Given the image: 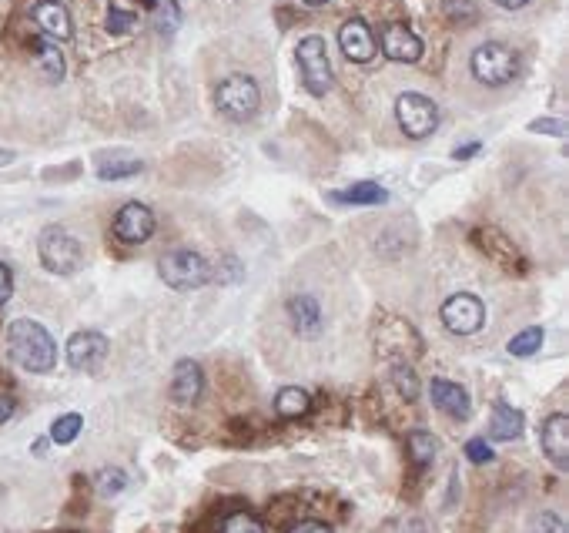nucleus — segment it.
I'll return each instance as SVG.
<instances>
[{"label":"nucleus","mask_w":569,"mask_h":533,"mask_svg":"<svg viewBox=\"0 0 569 533\" xmlns=\"http://www.w3.org/2000/svg\"><path fill=\"white\" fill-rule=\"evenodd\" d=\"M94 487H98L101 497H118V493L128 487V477H124V470H118V466H108V470H101L98 477H94Z\"/></svg>","instance_id":"a878e982"},{"label":"nucleus","mask_w":569,"mask_h":533,"mask_svg":"<svg viewBox=\"0 0 569 533\" xmlns=\"http://www.w3.org/2000/svg\"><path fill=\"white\" fill-rule=\"evenodd\" d=\"M395 121H399V128L409 138H429L439 128V108L426 94L405 91L395 101Z\"/></svg>","instance_id":"0eeeda50"},{"label":"nucleus","mask_w":569,"mask_h":533,"mask_svg":"<svg viewBox=\"0 0 569 533\" xmlns=\"http://www.w3.org/2000/svg\"><path fill=\"white\" fill-rule=\"evenodd\" d=\"M339 47H342V54L349 57L352 64H369L375 57V51H379V44H375L369 24H365L362 17H352V21L342 24Z\"/></svg>","instance_id":"9b49d317"},{"label":"nucleus","mask_w":569,"mask_h":533,"mask_svg":"<svg viewBox=\"0 0 569 533\" xmlns=\"http://www.w3.org/2000/svg\"><path fill=\"white\" fill-rule=\"evenodd\" d=\"M335 202H349V205H385V202H389V192H385L382 185L362 182V185L345 188V192H335Z\"/></svg>","instance_id":"412c9836"},{"label":"nucleus","mask_w":569,"mask_h":533,"mask_svg":"<svg viewBox=\"0 0 569 533\" xmlns=\"http://www.w3.org/2000/svg\"><path fill=\"white\" fill-rule=\"evenodd\" d=\"M446 4V14L456 17V21H472L476 17V0H442Z\"/></svg>","instance_id":"c756f323"},{"label":"nucleus","mask_w":569,"mask_h":533,"mask_svg":"<svg viewBox=\"0 0 569 533\" xmlns=\"http://www.w3.org/2000/svg\"><path fill=\"white\" fill-rule=\"evenodd\" d=\"M288 319H292L298 336L312 339L322 332V306H318L312 295H295V299H288Z\"/></svg>","instance_id":"f3484780"},{"label":"nucleus","mask_w":569,"mask_h":533,"mask_svg":"<svg viewBox=\"0 0 569 533\" xmlns=\"http://www.w3.org/2000/svg\"><path fill=\"white\" fill-rule=\"evenodd\" d=\"M405 446H409V456H412V463H416V466H429L432 460H436V453H439L436 436L426 433V430H412L409 436H405Z\"/></svg>","instance_id":"4be33fe9"},{"label":"nucleus","mask_w":569,"mask_h":533,"mask_svg":"<svg viewBox=\"0 0 569 533\" xmlns=\"http://www.w3.org/2000/svg\"><path fill=\"white\" fill-rule=\"evenodd\" d=\"M201 393H205V373H201V366L195 359H181L175 366V376H171V396H175V403L191 406L198 403Z\"/></svg>","instance_id":"dca6fc26"},{"label":"nucleus","mask_w":569,"mask_h":533,"mask_svg":"<svg viewBox=\"0 0 569 533\" xmlns=\"http://www.w3.org/2000/svg\"><path fill=\"white\" fill-rule=\"evenodd\" d=\"M221 530H225V533H265L262 520L252 517V513H245V510L231 513V517L225 520V527H221Z\"/></svg>","instance_id":"bb28decb"},{"label":"nucleus","mask_w":569,"mask_h":533,"mask_svg":"<svg viewBox=\"0 0 569 533\" xmlns=\"http://www.w3.org/2000/svg\"><path fill=\"white\" fill-rule=\"evenodd\" d=\"M141 171V161H134V158H118V161H108V165H104L98 175L101 178H128V175H138Z\"/></svg>","instance_id":"cd10ccee"},{"label":"nucleus","mask_w":569,"mask_h":533,"mask_svg":"<svg viewBox=\"0 0 569 533\" xmlns=\"http://www.w3.org/2000/svg\"><path fill=\"white\" fill-rule=\"evenodd\" d=\"M158 272L171 289L178 292H191V289H201V285L211 282V265L205 255L191 252V249H175L168 252L165 259L158 262Z\"/></svg>","instance_id":"423d86ee"},{"label":"nucleus","mask_w":569,"mask_h":533,"mask_svg":"<svg viewBox=\"0 0 569 533\" xmlns=\"http://www.w3.org/2000/svg\"><path fill=\"white\" fill-rule=\"evenodd\" d=\"M539 443H543V453L549 456V463H553L556 470H566L569 466V420H566V413L546 416Z\"/></svg>","instance_id":"f8f14e48"},{"label":"nucleus","mask_w":569,"mask_h":533,"mask_svg":"<svg viewBox=\"0 0 569 533\" xmlns=\"http://www.w3.org/2000/svg\"><path fill=\"white\" fill-rule=\"evenodd\" d=\"M108 349H111V342L104 339L101 332H94V329L74 332V336L67 339V363H71V369H77V373H94V369L104 366Z\"/></svg>","instance_id":"1a4fd4ad"},{"label":"nucleus","mask_w":569,"mask_h":533,"mask_svg":"<svg viewBox=\"0 0 569 533\" xmlns=\"http://www.w3.org/2000/svg\"><path fill=\"white\" fill-rule=\"evenodd\" d=\"M308 409H312V396H308L305 389H298V386L278 389V396H275V413L282 416V420H298V416H305Z\"/></svg>","instance_id":"6ab92c4d"},{"label":"nucleus","mask_w":569,"mask_h":533,"mask_svg":"<svg viewBox=\"0 0 569 533\" xmlns=\"http://www.w3.org/2000/svg\"><path fill=\"white\" fill-rule=\"evenodd\" d=\"M7 349H11L14 363L27 369V373H51L57 363V342L34 319L11 322V329H7Z\"/></svg>","instance_id":"f257e3e1"},{"label":"nucleus","mask_w":569,"mask_h":533,"mask_svg":"<svg viewBox=\"0 0 569 533\" xmlns=\"http://www.w3.org/2000/svg\"><path fill=\"white\" fill-rule=\"evenodd\" d=\"M539 346H543V329L529 326V329L519 332V336L509 339V356L526 359V356H533V352H539Z\"/></svg>","instance_id":"5701e85b"},{"label":"nucleus","mask_w":569,"mask_h":533,"mask_svg":"<svg viewBox=\"0 0 569 533\" xmlns=\"http://www.w3.org/2000/svg\"><path fill=\"white\" fill-rule=\"evenodd\" d=\"M392 383H395V389H399V396L405 399V403H416L419 399V376L412 373V366H405V363L395 366Z\"/></svg>","instance_id":"b1692460"},{"label":"nucleus","mask_w":569,"mask_h":533,"mask_svg":"<svg viewBox=\"0 0 569 533\" xmlns=\"http://www.w3.org/2000/svg\"><path fill=\"white\" fill-rule=\"evenodd\" d=\"M11 292H14V272H11V265L0 262V306L11 299Z\"/></svg>","instance_id":"473e14b6"},{"label":"nucleus","mask_w":569,"mask_h":533,"mask_svg":"<svg viewBox=\"0 0 569 533\" xmlns=\"http://www.w3.org/2000/svg\"><path fill=\"white\" fill-rule=\"evenodd\" d=\"M466 456L472 463H493V446H489L486 440H469Z\"/></svg>","instance_id":"7c9ffc66"},{"label":"nucleus","mask_w":569,"mask_h":533,"mask_svg":"<svg viewBox=\"0 0 569 533\" xmlns=\"http://www.w3.org/2000/svg\"><path fill=\"white\" fill-rule=\"evenodd\" d=\"M134 24H138V17H134L131 11H121V7H111L108 11V31L111 34H128Z\"/></svg>","instance_id":"c85d7f7f"},{"label":"nucleus","mask_w":569,"mask_h":533,"mask_svg":"<svg viewBox=\"0 0 569 533\" xmlns=\"http://www.w3.org/2000/svg\"><path fill=\"white\" fill-rule=\"evenodd\" d=\"M34 54H37V64H41L47 81H61L64 78V54L57 51V44L51 41V37L34 41Z\"/></svg>","instance_id":"aec40b11"},{"label":"nucleus","mask_w":569,"mask_h":533,"mask_svg":"<svg viewBox=\"0 0 569 533\" xmlns=\"http://www.w3.org/2000/svg\"><path fill=\"white\" fill-rule=\"evenodd\" d=\"M34 24L51 37V41H71L74 37V24L71 14L61 0H37L34 4Z\"/></svg>","instance_id":"4468645a"},{"label":"nucleus","mask_w":569,"mask_h":533,"mask_svg":"<svg viewBox=\"0 0 569 533\" xmlns=\"http://www.w3.org/2000/svg\"><path fill=\"white\" fill-rule=\"evenodd\" d=\"M476 151H479V145H466V148H456L452 155H456V158H469V155H476Z\"/></svg>","instance_id":"4c0bfd02"},{"label":"nucleus","mask_w":569,"mask_h":533,"mask_svg":"<svg viewBox=\"0 0 569 533\" xmlns=\"http://www.w3.org/2000/svg\"><path fill=\"white\" fill-rule=\"evenodd\" d=\"M288 533H335V530L329 527V523H322V520H302V523H295Z\"/></svg>","instance_id":"72a5a7b5"},{"label":"nucleus","mask_w":569,"mask_h":533,"mask_svg":"<svg viewBox=\"0 0 569 533\" xmlns=\"http://www.w3.org/2000/svg\"><path fill=\"white\" fill-rule=\"evenodd\" d=\"M439 316H442V326H446L452 336H472V332H479L482 322H486V306H482L479 295L459 292L442 302Z\"/></svg>","instance_id":"6e6552de"},{"label":"nucleus","mask_w":569,"mask_h":533,"mask_svg":"<svg viewBox=\"0 0 569 533\" xmlns=\"http://www.w3.org/2000/svg\"><path fill=\"white\" fill-rule=\"evenodd\" d=\"M523 426H526L523 413L499 399L493 406V420H489V440H499V443L516 440V436H523Z\"/></svg>","instance_id":"a211bd4d"},{"label":"nucleus","mask_w":569,"mask_h":533,"mask_svg":"<svg viewBox=\"0 0 569 533\" xmlns=\"http://www.w3.org/2000/svg\"><path fill=\"white\" fill-rule=\"evenodd\" d=\"M536 533H566V523L559 520V513H539Z\"/></svg>","instance_id":"2f4dec72"},{"label":"nucleus","mask_w":569,"mask_h":533,"mask_svg":"<svg viewBox=\"0 0 569 533\" xmlns=\"http://www.w3.org/2000/svg\"><path fill=\"white\" fill-rule=\"evenodd\" d=\"M14 409H17V403H14V399L0 393V423H7V420H11V416H14Z\"/></svg>","instance_id":"c9c22d12"},{"label":"nucleus","mask_w":569,"mask_h":533,"mask_svg":"<svg viewBox=\"0 0 569 533\" xmlns=\"http://www.w3.org/2000/svg\"><path fill=\"white\" fill-rule=\"evenodd\" d=\"M81 426H84V420H81V416H77V413L57 416L54 426H51V440H54V443H61V446L74 443V440H77V433H81Z\"/></svg>","instance_id":"393cba45"},{"label":"nucleus","mask_w":569,"mask_h":533,"mask_svg":"<svg viewBox=\"0 0 569 533\" xmlns=\"http://www.w3.org/2000/svg\"><path fill=\"white\" fill-rule=\"evenodd\" d=\"M37 252H41V265L54 275H74L84 265V249L81 242L74 239L67 228H44L41 242H37Z\"/></svg>","instance_id":"20e7f679"},{"label":"nucleus","mask_w":569,"mask_h":533,"mask_svg":"<svg viewBox=\"0 0 569 533\" xmlns=\"http://www.w3.org/2000/svg\"><path fill=\"white\" fill-rule=\"evenodd\" d=\"M429 396H432V403H436V409H442V413L452 416V420H469L472 403H469V393L459 383H452V379H442V376L432 379V383H429Z\"/></svg>","instance_id":"2eb2a0df"},{"label":"nucleus","mask_w":569,"mask_h":533,"mask_svg":"<svg viewBox=\"0 0 569 533\" xmlns=\"http://www.w3.org/2000/svg\"><path fill=\"white\" fill-rule=\"evenodd\" d=\"M529 131H546V135H563V125L559 121H533Z\"/></svg>","instance_id":"f704fd0d"},{"label":"nucleus","mask_w":569,"mask_h":533,"mask_svg":"<svg viewBox=\"0 0 569 533\" xmlns=\"http://www.w3.org/2000/svg\"><path fill=\"white\" fill-rule=\"evenodd\" d=\"M469 68L479 84H486V88H503V84H509L519 74V57L513 47L499 41H486L472 51Z\"/></svg>","instance_id":"f03ea898"},{"label":"nucleus","mask_w":569,"mask_h":533,"mask_svg":"<svg viewBox=\"0 0 569 533\" xmlns=\"http://www.w3.org/2000/svg\"><path fill=\"white\" fill-rule=\"evenodd\" d=\"M382 54L399 64H416L422 57V41L405 24H389L382 31Z\"/></svg>","instance_id":"ddd939ff"},{"label":"nucleus","mask_w":569,"mask_h":533,"mask_svg":"<svg viewBox=\"0 0 569 533\" xmlns=\"http://www.w3.org/2000/svg\"><path fill=\"white\" fill-rule=\"evenodd\" d=\"M305 4H312V7H318V4H325V0H305Z\"/></svg>","instance_id":"58836bf2"},{"label":"nucleus","mask_w":569,"mask_h":533,"mask_svg":"<svg viewBox=\"0 0 569 533\" xmlns=\"http://www.w3.org/2000/svg\"><path fill=\"white\" fill-rule=\"evenodd\" d=\"M154 225H158L154 222V212L141 202H128L118 215H114V235H118L124 245L148 242L154 235Z\"/></svg>","instance_id":"9d476101"},{"label":"nucleus","mask_w":569,"mask_h":533,"mask_svg":"<svg viewBox=\"0 0 569 533\" xmlns=\"http://www.w3.org/2000/svg\"><path fill=\"white\" fill-rule=\"evenodd\" d=\"M298 71H302V84L308 94L325 98L332 91V61H329V47L318 34H308L298 41Z\"/></svg>","instance_id":"7ed1b4c3"},{"label":"nucleus","mask_w":569,"mask_h":533,"mask_svg":"<svg viewBox=\"0 0 569 533\" xmlns=\"http://www.w3.org/2000/svg\"><path fill=\"white\" fill-rule=\"evenodd\" d=\"M215 104L231 121H248L262 108V91H258V81L248 78V74H228V78L218 84Z\"/></svg>","instance_id":"39448f33"},{"label":"nucleus","mask_w":569,"mask_h":533,"mask_svg":"<svg viewBox=\"0 0 569 533\" xmlns=\"http://www.w3.org/2000/svg\"><path fill=\"white\" fill-rule=\"evenodd\" d=\"M499 7H506V11H519V7H526L529 0H496Z\"/></svg>","instance_id":"e433bc0d"}]
</instances>
